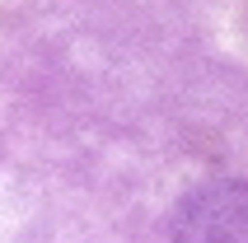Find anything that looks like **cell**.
I'll return each instance as SVG.
<instances>
[{"label":"cell","mask_w":248,"mask_h":243,"mask_svg":"<svg viewBox=\"0 0 248 243\" xmlns=\"http://www.w3.org/2000/svg\"><path fill=\"white\" fill-rule=\"evenodd\" d=\"M178 243H248V182L202 187L178 211Z\"/></svg>","instance_id":"obj_1"}]
</instances>
